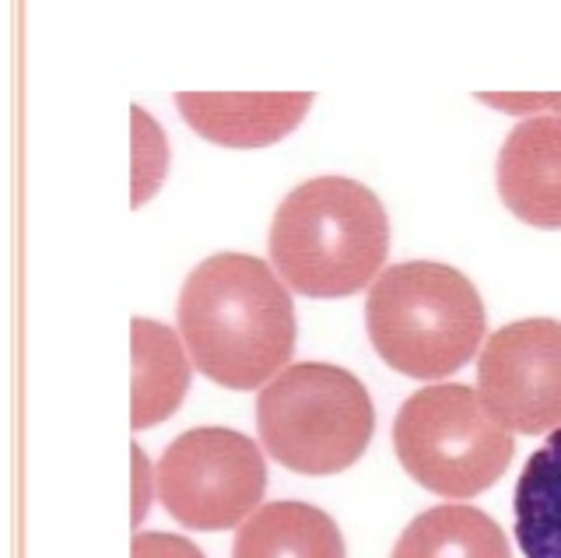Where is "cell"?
I'll return each mask as SVG.
<instances>
[{
	"mask_svg": "<svg viewBox=\"0 0 561 558\" xmlns=\"http://www.w3.org/2000/svg\"><path fill=\"white\" fill-rule=\"evenodd\" d=\"M260 443L295 475L327 478L347 470L373 443V397L355 373L302 362L277 373L256 397Z\"/></svg>",
	"mask_w": 561,
	"mask_h": 558,
	"instance_id": "obj_4",
	"label": "cell"
},
{
	"mask_svg": "<svg viewBox=\"0 0 561 558\" xmlns=\"http://www.w3.org/2000/svg\"><path fill=\"white\" fill-rule=\"evenodd\" d=\"M232 558H344V537L309 502H271L242 523Z\"/></svg>",
	"mask_w": 561,
	"mask_h": 558,
	"instance_id": "obj_10",
	"label": "cell"
},
{
	"mask_svg": "<svg viewBox=\"0 0 561 558\" xmlns=\"http://www.w3.org/2000/svg\"><path fill=\"white\" fill-rule=\"evenodd\" d=\"M499 197L519 221L543 232L561 229V119L530 116L499 151Z\"/></svg>",
	"mask_w": 561,
	"mask_h": 558,
	"instance_id": "obj_8",
	"label": "cell"
},
{
	"mask_svg": "<svg viewBox=\"0 0 561 558\" xmlns=\"http://www.w3.org/2000/svg\"><path fill=\"white\" fill-rule=\"evenodd\" d=\"M365 323L390 369L411 379H443L463 369L484 341V303L456 267L414 260L376 277Z\"/></svg>",
	"mask_w": 561,
	"mask_h": 558,
	"instance_id": "obj_3",
	"label": "cell"
},
{
	"mask_svg": "<svg viewBox=\"0 0 561 558\" xmlns=\"http://www.w3.org/2000/svg\"><path fill=\"white\" fill-rule=\"evenodd\" d=\"M134 558H204V551L193 545V540L180 534H162V531H148V534H134Z\"/></svg>",
	"mask_w": 561,
	"mask_h": 558,
	"instance_id": "obj_14",
	"label": "cell"
},
{
	"mask_svg": "<svg viewBox=\"0 0 561 558\" xmlns=\"http://www.w3.org/2000/svg\"><path fill=\"white\" fill-rule=\"evenodd\" d=\"M393 449L408 475L443 499H473L513 464V429L463 383L425 387L403 400Z\"/></svg>",
	"mask_w": 561,
	"mask_h": 558,
	"instance_id": "obj_5",
	"label": "cell"
},
{
	"mask_svg": "<svg viewBox=\"0 0 561 558\" xmlns=\"http://www.w3.org/2000/svg\"><path fill=\"white\" fill-rule=\"evenodd\" d=\"M390 558H513L502 527L473 505H435L408 523Z\"/></svg>",
	"mask_w": 561,
	"mask_h": 558,
	"instance_id": "obj_13",
	"label": "cell"
},
{
	"mask_svg": "<svg viewBox=\"0 0 561 558\" xmlns=\"http://www.w3.org/2000/svg\"><path fill=\"white\" fill-rule=\"evenodd\" d=\"M484 106H495L505 113H537V110H554L561 119V95H478Z\"/></svg>",
	"mask_w": 561,
	"mask_h": 558,
	"instance_id": "obj_15",
	"label": "cell"
},
{
	"mask_svg": "<svg viewBox=\"0 0 561 558\" xmlns=\"http://www.w3.org/2000/svg\"><path fill=\"white\" fill-rule=\"evenodd\" d=\"M183 119L221 148H267L288 137L306 119L312 95L302 92H267V95H175Z\"/></svg>",
	"mask_w": 561,
	"mask_h": 558,
	"instance_id": "obj_9",
	"label": "cell"
},
{
	"mask_svg": "<svg viewBox=\"0 0 561 558\" xmlns=\"http://www.w3.org/2000/svg\"><path fill=\"white\" fill-rule=\"evenodd\" d=\"M134 408L130 425L151 429L183 405L190 362L180 338L154 320H134Z\"/></svg>",
	"mask_w": 561,
	"mask_h": 558,
	"instance_id": "obj_11",
	"label": "cell"
},
{
	"mask_svg": "<svg viewBox=\"0 0 561 558\" xmlns=\"http://www.w3.org/2000/svg\"><path fill=\"white\" fill-rule=\"evenodd\" d=\"M484 405L519 435L561 425V323L516 320L488 338L478 362Z\"/></svg>",
	"mask_w": 561,
	"mask_h": 558,
	"instance_id": "obj_7",
	"label": "cell"
},
{
	"mask_svg": "<svg viewBox=\"0 0 561 558\" xmlns=\"http://www.w3.org/2000/svg\"><path fill=\"white\" fill-rule=\"evenodd\" d=\"M175 312L193 369L228 390L263 387L295 352L291 295L250 253H215L193 267Z\"/></svg>",
	"mask_w": 561,
	"mask_h": 558,
	"instance_id": "obj_1",
	"label": "cell"
},
{
	"mask_svg": "<svg viewBox=\"0 0 561 558\" xmlns=\"http://www.w3.org/2000/svg\"><path fill=\"white\" fill-rule=\"evenodd\" d=\"M516 540L526 558H561V425L530 453L513 496Z\"/></svg>",
	"mask_w": 561,
	"mask_h": 558,
	"instance_id": "obj_12",
	"label": "cell"
},
{
	"mask_svg": "<svg viewBox=\"0 0 561 558\" xmlns=\"http://www.w3.org/2000/svg\"><path fill=\"white\" fill-rule=\"evenodd\" d=\"M267 253L288 288L309 299H344L376 282L390 253V221L368 186L320 176L280 201Z\"/></svg>",
	"mask_w": 561,
	"mask_h": 558,
	"instance_id": "obj_2",
	"label": "cell"
},
{
	"mask_svg": "<svg viewBox=\"0 0 561 558\" xmlns=\"http://www.w3.org/2000/svg\"><path fill=\"white\" fill-rule=\"evenodd\" d=\"M158 499L193 531H232L250 520L267 488L263 453L250 435L204 425L183 432L154 470Z\"/></svg>",
	"mask_w": 561,
	"mask_h": 558,
	"instance_id": "obj_6",
	"label": "cell"
}]
</instances>
